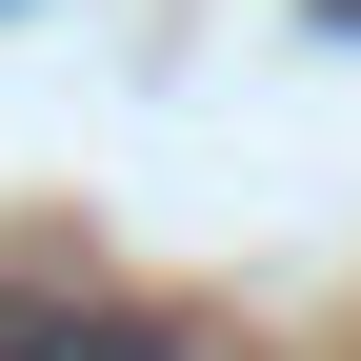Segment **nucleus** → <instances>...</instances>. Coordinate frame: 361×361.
I'll return each mask as SVG.
<instances>
[{
  "instance_id": "nucleus-1",
  "label": "nucleus",
  "mask_w": 361,
  "mask_h": 361,
  "mask_svg": "<svg viewBox=\"0 0 361 361\" xmlns=\"http://www.w3.org/2000/svg\"><path fill=\"white\" fill-rule=\"evenodd\" d=\"M0 361H180V322L101 281H0Z\"/></svg>"
}]
</instances>
